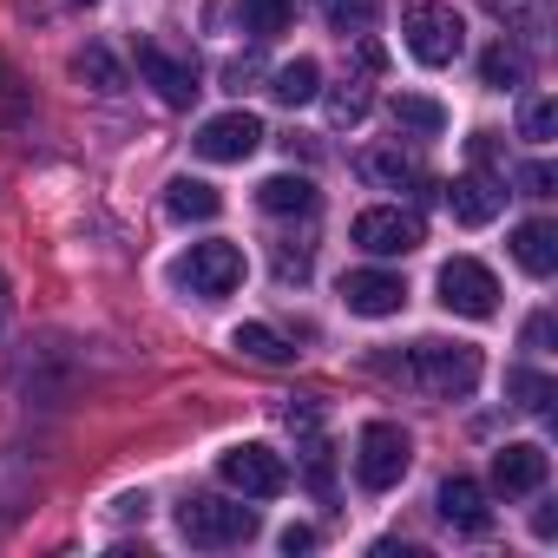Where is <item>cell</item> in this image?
Here are the masks:
<instances>
[{
  "instance_id": "cell-9",
  "label": "cell",
  "mask_w": 558,
  "mask_h": 558,
  "mask_svg": "<svg viewBox=\"0 0 558 558\" xmlns=\"http://www.w3.org/2000/svg\"><path fill=\"white\" fill-rule=\"evenodd\" d=\"M191 145H197V158H210V165H243V158L263 145V119L243 112V106H236V112H217V119L197 125Z\"/></svg>"
},
{
  "instance_id": "cell-10",
  "label": "cell",
  "mask_w": 558,
  "mask_h": 558,
  "mask_svg": "<svg viewBox=\"0 0 558 558\" xmlns=\"http://www.w3.org/2000/svg\"><path fill=\"white\" fill-rule=\"evenodd\" d=\"M138 80L165 99V106H191L204 86H197V66L191 60H178V53H165L158 40H138Z\"/></svg>"
},
{
  "instance_id": "cell-14",
  "label": "cell",
  "mask_w": 558,
  "mask_h": 558,
  "mask_svg": "<svg viewBox=\"0 0 558 558\" xmlns=\"http://www.w3.org/2000/svg\"><path fill=\"white\" fill-rule=\"evenodd\" d=\"M440 519L453 525V532H466V538H480L486 525H493V506H486V486L480 480H466V473H453L447 486H440Z\"/></svg>"
},
{
  "instance_id": "cell-21",
  "label": "cell",
  "mask_w": 558,
  "mask_h": 558,
  "mask_svg": "<svg viewBox=\"0 0 558 558\" xmlns=\"http://www.w3.org/2000/svg\"><path fill=\"white\" fill-rule=\"evenodd\" d=\"M73 73H80L93 93H106V99H119V93H125V66H119L106 47H80V53H73Z\"/></svg>"
},
{
  "instance_id": "cell-7",
  "label": "cell",
  "mask_w": 558,
  "mask_h": 558,
  "mask_svg": "<svg viewBox=\"0 0 558 558\" xmlns=\"http://www.w3.org/2000/svg\"><path fill=\"white\" fill-rule=\"evenodd\" d=\"M349 236H355L368 256H408V250H421V243H427V223H421V210L375 204V210H362V217L349 223Z\"/></svg>"
},
{
  "instance_id": "cell-16",
  "label": "cell",
  "mask_w": 558,
  "mask_h": 558,
  "mask_svg": "<svg viewBox=\"0 0 558 558\" xmlns=\"http://www.w3.org/2000/svg\"><path fill=\"white\" fill-rule=\"evenodd\" d=\"M165 210H171L178 223H210V217L223 210V197H217V184H204V178H171V184H165Z\"/></svg>"
},
{
  "instance_id": "cell-13",
  "label": "cell",
  "mask_w": 558,
  "mask_h": 558,
  "mask_svg": "<svg viewBox=\"0 0 558 558\" xmlns=\"http://www.w3.org/2000/svg\"><path fill=\"white\" fill-rule=\"evenodd\" d=\"M545 473H551V460H545L538 440H512V447L493 453V486H499V493H538Z\"/></svg>"
},
{
  "instance_id": "cell-6",
  "label": "cell",
  "mask_w": 558,
  "mask_h": 558,
  "mask_svg": "<svg viewBox=\"0 0 558 558\" xmlns=\"http://www.w3.org/2000/svg\"><path fill=\"white\" fill-rule=\"evenodd\" d=\"M434 290H440V310H453V316H466V323H486V316L499 310V276H493L480 256H453V263H440Z\"/></svg>"
},
{
  "instance_id": "cell-31",
  "label": "cell",
  "mask_w": 558,
  "mask_h": 558,
  "mask_svg": "<svg viewBox=\"0 0 558 558\" xmlns=\"http://www.w3.org/2000/svg\"><path fill=\"white\" fill-rule=\"evenodd\" d=\"M519 184H525V197H551V191H558V171H551V165H525Z\"/></svg>"
},
{
  "instance_id": "cell-35",
  "label": "cell",
  "mask_w": 558,
  "mask_h": 558,
  "mask_svg": "<svg viewBox=\"0 0 558 558\" xmlns=\"http://www.w3.org/2000/svg\"><path fill=\"white\" fill-rule=\"evenodd\" d=\"M532 532H538V538H551V532H558V512H551V506H538V512H532Z\"/></svg>"
},
{
  "instance_id": "cell-29",
  "label": "cell",
  "mask_w": 558,
  "mask_h": 558,
  "mask_svg": "<svg viewBox=\"0 0 558 558\" xmlns=\"http://www.w3.org/2000/svg\"><path fill=\"white\" fill-rule=\"evenodd\" d=\"M519 132H525V138H532V145H551V132H558V106H551V99H538V93H532V99H525V106H519Z\"/></svg>"
},
{
  "instance_id": "cell-3",
  "label": "cell",
  "mask_w": 558,
  "mask_h": 558,
  "mask_svg": "<svg viewBox=\"0 0 558 558\" xmlns=\"http://www.w3.org/2000/svg\"><path fill=\"white\" fill-rule=\"evenodd\" d=\"M178 532L191 538V545H243V538H256V506H236V499H217V493H191L184 506H178Z\"/></svg>"
},
{
  "instance_id": "cell-22",
  "label": "cell",
  "mask_w": 558,
  "mask_h": 558,
  "mask_svg": "<svg viewBox=\"0 0 558 558\" xmlns=\"http://www.w3.org/2000/svg\"><path fill=\"white\" fill-rule=\"evenodd\" d=\"M486 8H493L512 34H525V40L551 34V0H486Z\"/></svg>"
},
{
  "instance_id": "cell-15",
  "label": "cell",
  "mask_w": 558,
  "mask_h": 558,
  "mask_svg": "<svg viewBox=\"0 0 558 558\" xmlns=\"http://www.w3.org/2000/svg\"><path fill=\"white\" fill-rule=\"evenodd\" d=\"M512 256H519L525 276H551V269H558V223H545V217L519 223V230H512Z\"/></svg>"
},
{
  "instance_id": "cell-20",
  "label": "cell",
  "mask_w": 558,
  "mask_h": 558,
  "mask_svg": "<svg viewBox=\"0 0 558 558\" xmlns=\"http://www.w3.org/2000/svg\"><path fill=\"white\" fill-rule=\"evenodd\" d=\"M290 14H296V0H236V21L250 40H276L290 27Z\"/></svg>"
},
{
  "instance_id": "cell-30",
  "label": "cell",
  "mask_w": 558,
  "mask_h": 558,
  "mask_svg": "<svg viewBox=\"0 0 558 558\" xmlns=\"http://www.w3.org/2000/svg\"><path fill=\"white\" fill-rule=\"evenodd\" d=\"M276 276L283 283H310V243H276Z\"/></svg>"
},
{
  "instance_id": "cell-32",
  "label": "cell",
  "mask_w": 558,
  "mask_h": 558,
  "mask_svg": "<svg viewBox=\"0 0 558 558\" xmlns=\"http://www.w3.org/2000/svg\"><path fill=\"white\" fill-rule=\"evenodd\" d=\"M551 336H558V323H551V316L538 310V316L525 323V349H532V355H545V349H551Z\"/></svg>"
},
{
  "instance_id": "cell-4",
  "label": "cell",
  "mask_w": 558,
  "mask_h": 558,
  "mask_svg": "<svg viewBox=\"0 0 558 558\" xmlns=\"http://www.w3.org/2000/svg\"><path fill=\"white\" fill-rule=\"evenodd\" d=\"M408 466H414V440H408L395 421H368L362 440H355V480H362L368 493H388V486L408 480Z\"/></svg>"
},
{
  "instance_id": "cell-17",
  "label": "cell",
  "mask_w": 558,
  "mask_h": 558,
  "mask_svg": "<svg viewBox=\"0 0 558 558\" xmlns=\"http://www.w3.org/2000/svg\"><path fill=\"white\" fill-rule=\"evenodd\" d=\"M256 204H263V210H276V217H290V210H303V217H310V210H316V184H310L303 171H276V178H263V184H256Z\"/></svg>"
},
{
  "instance_id": "cell-33",
  "label": "cell",
  "mask_w": 558,
  "mask_h": 558,
  "mask_svg": "<svg viewBox=\"0 0 558 558\" xmlns=\"http://www.w3.org/2000/svg\"><path fill=\"white\" fill-rule=\"evenodd\" d=\"M355 66H362V73H381V47H375V40H362V47H355Z\"/></svg>"
},
{
  "instance_id": "cell-27",
  "label": "cell",
  "mask_w": 558,
  "mask_h": 558,
  "mask_svg": "<svg viewBox=\"0 0 558 558\" xmlns=\"http://www.w3.org/2000/svg\"><path fill=\"white\" fill-rule=\"evenodd\" d=\"M506 395H512L525 414H551V401H558V388H551L545 375H532V368H512V375H506Z\"/></svg>"
},
{
  "instance_id": "cell-26",
  "label": "cell",
  "mask_w": 558,
  "mask_h": 558,
  "mask_svg": "<svg viewBox=\"0 0 558 558\" xmlns=\"http://www.w3.org/2000/svg\"><path fill=\"white\" fill-rule=\"evenodd\" d=\"M375 14H381V0H323V21H329L342 40H349V34H368Z\"/></svg>"
},
{
  "instance_id": "cell-34",
  "label": "cell",
  "mask_w": 558,
  "mask_h": 558,
  "mask_svg": "<svg viewBox=\"0 0 558 558\" xmlns=\"http://www.w3.org/2000/svg\"><path fill=\"white\" fill-rule=\"evenodd\" d=\"M310 545H316V532H310V525H290V532H283V551H310Z\"/></svg>"
},
{
  "instance_id": "cell-2",
  "label": "cell",
  "mask_w": 558,
  "mask_h": 558,
  "mask_svg": "<svg viewBox=\"0 0 558 558\" xmlns=\"http://www.w3.org/2000/svg\"><path fill=\"white\" fill-rule=\"evenodd\" d=\"M401 40L421 66H453L466 47V21L440 0H414V8H401Z\"/></svg>"
},
{
  "instance_id": "cell-28",
  "label": "cell",
  "mask_w": 558,
  "mask_h": 558,
  "mask_svg": "<svg viewBox=\"0 0 558 558\" xmlns=\"http://www.w3.org/2000/svg\"><path fill=\"white\" fill-rule=\"evenodd\" d=\"M368 106H375V93H368L362 80H349V86H336V93H329V119H336V125H362V119H368Z\"/></svg>"
},
{
  "instance_id": "cell-23",
  "label": "cell",
  "mask_w": 558,
  "mask_h": 558,
  "mask_svg": "<svg viewBox=\"0 0 558 558\" xmlns=\"http://www.w3.org/2000/svg\"><path fill=\"white\" fill-rule=\"evenodd\" d=\"M368 184H381V191H401V184H421V171H414V158H401V151H362V165H355Z\"/></svg>"
},
{
  "instance_id": "cell-1",
  "label": "cell",
  "mask_w": 558,
  "mask_h": 558,
  "mask_svg": "<svg viewBox=\"0 0 558 558\" xmlns=\"http://www.w3.org/2000/svg\"><path fill=\"white\" fill-rule=\"evenodd\" d=\"M401 375L440 401H466L480 388V349L473 342H414V355L401 362Z\"/></svg>"
},
{
  "instance_id": "cell-12",
  "label": "cell",
  "mask_w": 558,
  "mask_h": 558,
  "mask_svg": "<svg viewBox=\"0 0 558 558\" xmlns=\"http://www.w3.org/2000/svg\"><path fill=\"white\" fill-rule=\"evenodd\" d=\"M342 303H349V316H401L408 283L388 276V269H349L342 276Z\"/></svg>"
},
{
  "instance_id": "cell-11",
  "label": "cell",
  "mask_w": 558,
  "mask_h": 558,
  "mask_svg": "<svg viewBox=\"0 0 558 558\" xmlns=\"http://www.w3.org/2000/svg\"><path fill=\"white\" fill-rule=\"evenodd\" d=\"M447 210H453V223L486 230V223L506 210V178H493V171H460V178L447 184Z\"/></svg>"
},
{
  "instance_id": "cell-25",
  "label": "cell",
  "mask_w": 558,
  "mask_h": 558,
  "mask_svg": "<svg viewBox=\"0 0 558 558\" xmlns=\"http://www.w3.org/2000/svg\"><path fill=\"white\" fill-rule=\"evenodd\" d=\"M480 80H486V86H499V93L525 86V53H519V47H506V40H499V47H486V53H480Z\"/></svg>"
},
{
  "instance_id": "cell-5",
  "label": "cell",
  "mask_w": 558,
  "mask_h": 558,
  "mask_svg": "<svg viewBox=\"0 0 558 558\" xmlns=\"http://www.w3.org/2000/svg\"><path fill=\"white\" fill-rule=\"evenodd\" d=\"M171 283L191 290V296H204V303H217V296H230L243 283V250L236 243H191L171 263Z\"/></svg>"
},
{
  "instance_id": "cell-18",
  "label": "cell",
  "mask_w": 558,
  "mask_h": 558,
  "mask_svg": "<svg viewBox=\"0 0 558 558\" xmlns=\"http://www.w3.org/2000/svg\"><path fill=\"white\" fill-rule=\"evenodd\" d=\"M316 93H323V66L316 60H290V66L269 73V99L276 106H310Z\"/></svg>"
},
{
  "instance_id": "cell-19",
  "label": "cell",
  "mask_w": 558,
  "mask_h": 558,
  "mask_svg": "<svg viewBox=\"0 0 558 558\" xmlns=\"http://www.w3.org/2000/svg\"><path fill=\"white\" fill-rule=\"evenodd\" d=\"M388 112H395V125H401V132H414V138H440V132H447V106H440V99L401 93Z\"/></svg>"
},
{
  "instance_id": "cell-36",
  "label": "cell",
  "mask_w": 558,
  "mask_h": 558,
  "mask_svg": "<svg viewBox=\"0 0 558 558\" xmlns=\"http://www.w3.org/2000/svg\"><path fill=\"white\" fill-rule=\"evenodd\" d=\"M73 8H99V0H73Z\"/></svg>"
},
{
  "instance_id": "cell-37",
  "label": "cell",
  "mask_w": 558,
  "mask_h": 558,
  "mask_svg": "<svg viewBox=\"0 0 558 558\" xmlns=\"http://www.w3.org/2000/svg\"><path fill=\"white\" fill-rule=\"evenodd\" d=\"M0 80H8V66H0Z\"/></svg>"
},
{
  "instance_id": "cell-24",
  "label": "cell",
  "mask_w": 558,
  "mask_h": 558,
  "mask_svg": "<svg viewBox=\"0 0 558 558\" xmlns=\"http://www.w3.org/2000/svg\"><path fill=\"white\" fill-rule=\"evenodd\" d=\"M230 349H243L250 362H290L296 349L283 342V336H276L269 323H236V336H230Z\"/></svg>"
},
{
  "instance_id": "cell-8",
  "label": "cell",
  "mask_w": 558,
  "mask_h": 558,
  "mask_svg": "<svg viewBox=\"0 0 558 558\" xmlns=\"http://www.w3.org/2000/svg\"><path fill=\"white\" fill-rule=\"evenodd\" d=\"M217 480L230 493H243V499H276L290 486V466H283V453H269V447H230L217 460Z\"/></svg>"
}]
</instances>
